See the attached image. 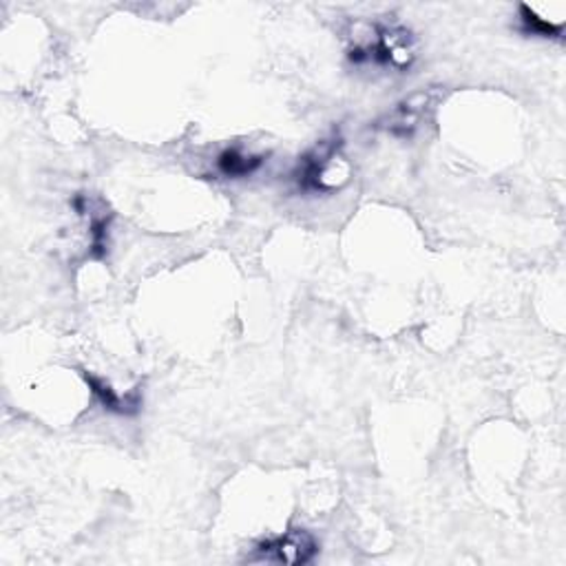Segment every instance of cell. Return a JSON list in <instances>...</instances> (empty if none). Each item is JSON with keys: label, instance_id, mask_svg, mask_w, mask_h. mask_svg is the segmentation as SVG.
I'll use <instances>...</instances> for the list:
<instances>
[{"label": "cell", "instance_id": "8992f818", "mask_svg": "<svg viewBox=\"0 0 566 566\" xmlns=\"http://www.w3.org/2000/svg\"><path fill=\"white\" fill-rule=\"evenodd\" d=\"M261 162H263L261 155H252V153H246L235 146V149H226L220 153L217 170L224 177H248L261 166Z\"/></svg>", "mask_w": 566, "mask_h": 566}, {"label": "cell", "instance_id": "3957f363", "mask_svg": "<svg viewBox=\"0 0 566 566\" xmlns=\"http://www.w3.org/2000/svg\"><path fill=\"white\" fill-rule=\"evenodd\" d=\"M317 540L313 533L304 529H293L288 533H283L279 538L266 540L257 546V559L261 562H274V564H306L315 557L317 553Z\"/></svg>", "mask_w": 566, "mask_h": 566}, {"label": "cell", "instance_id": "277c9868", "mask_svg": "<svg viewBox=\"0 0 566 566\" xmlns=\"http://www.w3.org/2000/svg\"><path fill=\"white\" fill-rule=\"evenodd\" d=\"M438 93L436 91H418L408 101H403L388 120V131L397 138H412L423 122L429 120Z\"/></svg>", "mask_w": 566, "mask_h": 566}, {"label": "cell", "instance_id": "6da1fadb", "mask_svg": "<svg viewBox=\"0 0 566 566\" xmlns=\"http://www.w3.org/2000/svg\"><path fill=\"white\" fill-rule=\"evenodd\" d=\"M414 40L412 34L399 27L374 25L367 38L356 40L350 49V60L356 64H379V67H394L408 69L414 60Z\"/></svg>", "mask_w": 566, "mask_h": 566}, {"label": "cell", "instance_id": "5b68a950", "mask_svg": "<svg viewBox=\"0 0 566 566\" xmlns=\"http://www.w3.org/2000/svg\"><path fill=\"white\" fill-rule=\"evenodd\" d=\"M84 381L89 386V390L93 392V397H96V401L111 414H120V416H133L140 412L142 408V392L140 388L127 392V394H118L105 379H101V376L96 374H89V372H82Z\"/></svg>", "mask_w": 566, "mask_h": 566}, {"label": "cell", "instance_id": "7a4b0ae2", "mask_svg": "<svg viewBox=\"0 0 566 566\" xmlns=\"http://www.w3.org/2000/svg\"><path fill=\"white\" fill-rule=\"evenodd\" d=\"M339 140L319 142L297 168V184L306 193H328L347 179V166L339 153Z\"/></svg>", "mask_w": 566, "mask_h": 566}, {"label": "cell", "instance_id": "52a82bcc", "mask_svg": "<svg viewBox=\"0 0 566 566\" xmlns=\"http://www.w3.org/2000/svg\"><path fill=\"white\" fill-rule=\"evenodd\" d=\"M520 25H522L524 34L540 36V38H559L562 30H564L562 23H551L549 19H542L529 5H520Z\"/></svg>", "mask_w": 566, "mask_h": 566}]
</instances>
